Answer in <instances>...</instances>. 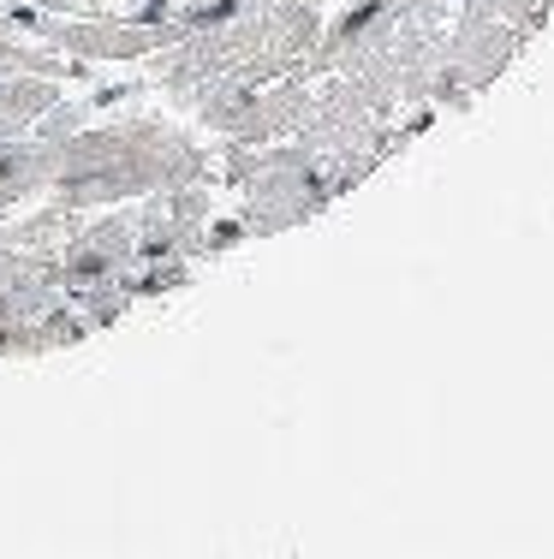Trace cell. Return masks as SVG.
I'll return each mask as SVG.
<instances>
[{"label": "cell", "instance_id": "1", "mask_svg": "<svg viewBox=\"0 0 554 559\" xmlns=\"http://www.w3.org/2000/svg\"><path fill=\"white\" fill-rule=\"evenodd\" d=\"M126 250H131L126 226H96V233H84L66 250V280L72 286H108L114 269L126 262Z\"/></svg>", "mask_w": 554, "mask_h": 559}, {"label": "cell", "instance_id": "2", "mask_svg": "<svg viewBox=\"0 0 554 559\" xmlns=\"http://www.w3.org/2000/svg\"><path fill=\"white\" fill-rule=\"evenodd\" d=\"M55 173V155L48 150H19V143H0V209L31 197L36 185Z\"/></svg>", "mask_w": 554, "mask_h": 559}, {"label": "cell", "instance_id": "3", "mask_svg": "<svg viewBox=\"0 0 554 559\" xmlns=\"http://www.w3.org/2000/svg\"><path fill=\"white\" fill-rule=\"evenodd\" d=\"M48 102H55V90H43V84H7L0 90V119H12V126H19L24 114H36V108H48Z\"/></svg>", "mask_w": 554, "mask_h": 559}]
</instances>
